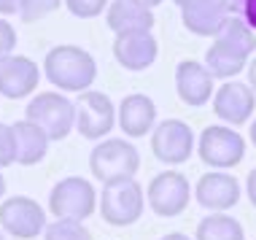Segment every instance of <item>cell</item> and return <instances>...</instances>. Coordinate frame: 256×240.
I'll list each match as a JSON object with an SVG mask.
<instances>
[{"instance_id":"cell-1","label":"cell","mask_w":256,"mask_h":240,"mask_svg":"<svg viewBox=\"0 0 256 240\" xmlns=\"http://www.w3.org/2000/svg\"><path fill=\"white\" fill-rule=\"evenodd\" d=\"M44 73L60 92H86L98 78V62L86 49L73 44L54 46L44 57Z\"/></svg>"},{"instance_id":"cell-2","label":"cell","mask_w":256,"mask_h":240,"mask_svg":"<svg viewBox=\"0 0 256 240\" xmlns=\"http://www.w3.org/2000/svg\"><path fill=\"white\" fill-rule=\"evenodd\" d=\"M100 216L110 227H130V224L140 222L143 208H146V194L143 186L135 178H122V181L102 184L100 194Z\"/></svg>"},{"instance_id":"cell-3","label":"cell","mask_w":256,"mask_h":240,"mask_svg":"<svg viewBox=\"0 0 256 240\" xmlns=\"http://www.w3.org/2000/svg\"><path fill=\"white\" fill-rule=\"evenodd\" d=\"M24 119L38 124L49 140H65L76 127V100L62 92H38L27 102Z\"/></svg>"},{"instance_id":"cell-4","label":"cell","mask_w":256,"mask_h":240,"mask_svg":"<svg viewBox=\"0 0 256 240\" xmlns=\"http://www.w3.org/2000/svg\"><path fill=\"white\" fill-rule=\"evenodd\" d=\"M140 168V154L130 140L124 138H106L89 154V170L100 184L122 181V178H135Z\"/></svg>"},{"instance_id":"cell-5","label":"cell","mask_w":256,"mask_h":240,"mask_svg":"<svg viewBox=\"0 0 256 240\" xmlns=\"http://www.w3.org/2000/svg\"><path fill=\"white\" fill-rule=\"evenodd\" d=\"M98 192L92 181L81 176H68L57 181L49 192V210L54 218H70V222H86L98 210Z\"/></svg>"},{"instance_id":"cell-6","label":"cell","mask_w":256,"mask_h":240,"mask_svg":"<svg viewBox=\"0 0 256 240\" xmlns=\"http://www.w3.org/2000/svg\"><path fill=\"white\" fill-rule=\"evenodd\" d=\"M197 154L205 164L213 170H230L243 162L246 156V140L240 132H234L230 124H210L200 132Z\"/></svg>"},{"instance_id":"cell-7","label":"cell","mask_w":256,"mask_h":240,"mask_svg":"<svg viewBox=\"0 0 256 240\" xmlns=\"http://www.w3.org/2000/svg\"><path fill=\"white\" fill-rule=\"evenodd\" d=\"M116 127V106L106 92L86 89L76 98V130L89 140H106Z\"/></svg>"},{"instance_id":"cell-8","label":"cell","mask_w":256,"mask_h":240,"mask_svg":"<svg viewBox=\"0 0 256 240\" xmlns=\"http://www.w3.org/2000/svg\"><path fill=\"white\" fill-rule=\"evenodd\" d=\"M146 200L148 208L162 218H176L189 208L192 200V186L189 178L178 170H164L151 178L148 189H146Z\"/></svg>"},{"instance_id":"cell-9","label":"cell","mask_w":256,"mask_h":240,"mask_svg":"<svg viewBox=\"0 0 256 240\" xmlns=\"http://www.w3.org/2000/svg\"><path fill=\"white\" fill-rule=\"evenodd\" d=\"M0 227L19 240H36L46 232V210L32 197L16 194L0 202Z\"/></svg>"},{"instance_id":"cell-10","label":"cell","mask_w":256,"mask_h":240,"mask_svg":"<svg viewBox=\"0 0 256 240\" xmlns=\"http://www.w3.org/2000/svg\"><path fill=\"white\" fill-rule=\"evenodd\" d=\"M151 152L164 164H184L194 152V132L181 119H164L151 132Z\"/></svg>"},{"instance_id":"cell-11","label":"cell","mask_w":256,"mask_h":240,"mask_svg":"<svg viewBox=\"0 0 256 240\" xmlns=\"http://www.w3.org/2000/svg\"><path fill=\"white\" fill-rule=\"evenodd\" d=\"M256 111V92L243 81H224L216 94H213V114L218 116L224 124L240 127Z\"/></svg>"},{"instance_id":"cell-12","label":"cell","mask_w":256,"mask_h":240,"mask_svg":"<svg viewBox=\"0 0 256 240\" xmlns=\"http://www.w3.org/2000/svg\"><path fill=\"white\" fill-rule=\"evenodd\" d=\"M194 200L210 214H226L240 202V184L226 170H210L197 181Z\"/></svg>"},{"instance_id":"cell-13","label":"cell","mask_w":256,"mask_h":240,"mask_svg":"<svg viewBox=\"0 0 256 240\" xmlns=\"http://www.w3.org/2000/svg\"><path fill=\"white\" fill-rule=\"evenodd\" d=\"M40 70L38 62L22 54H11V57L0 60V94L8 100H22L38 89Z\"/></svg>"},{"instance_id":"cell-14","label":"cell","mask_w":256,"mask_h":240,"mask_svg":"<svg viewBox=\"0 0 256 240\" xmlns=\"http://www.w3.org/2000/svg\"><path fill=\"white\" fill-rule=\"evenodd\" d=\"M176 92L181 102H186L189 108H202L205 102H210L216 89H213V76L205 62L181 60L176 68Z\"/></svg>"},{"instance_id":"cell-15","label":"cell","mask_w":256,"mask_h":240,"mask_svg":"<svg viewBox=\"0 0 256 240\" xmlns=\"http://www.w3.org/2000/svg\"><path fill=\"white\" fill-rule=\"evenodd\" d=\"M232 6L226 0H189L181 8L184 27L200 38H213L232 16Z\"/></svg>"},{"instance_id":"cell-16","label":"cell","mask_w":256,"mask_h":240,"mask_svg":"<svg viewBox=\"0 0 256 240\" xmlns=\"http://www.w3.org/2000/svg\"><path fill=\"white\" fill-rule=\"evenodd\" d=\"M116 124L127 138H143L156 124V102L140 92L127 94L116 108Z\"/></svg>"},{"instance_id":"cell-17","label":"cell","mask_w":256,"mask_h":240,"mask_svg":"<svg viewBox=\"0 0 256 240\" xmlns=\"http://www.w3.org/2000/svg\"><path fill=\"white\" fill-rule=\"evenodd\" d=\"M159 44L151 32H122L114 40V57L124 70H146L156 62Z\"/></svg>"},{"instance_id":"cell-18","label":"cell","mask_w":256,"mask_h":240,"mask_svg":"<svg viewBox=\"0 0 256 240\" xmlns=\"http://www.w3.org/2000/svg\"><path fill=\"white\" fill-rule=\"evenodd\" d=\"M154 22V11L138 0H110L106 11V24L116 36H122V32H151Z\"/></svg>"},{"instance_id":"cell-19","label":"cell","mask_w":256,"mask_h":240,"mask_svg":"<svg viewBox=\"0 0 256 240\" xmlns=\"http://www.w3.org/2000/svg\"><path fill=\"white\" fill-rule=\"evenodd\" d=\"M213 44H216L218 49H224V52L234 54V57L251 62L254 49H256V32L243 22L240 14H232V16L224 22V27L213 36Z\"/></svg>"},{"instance_id":"cell-20","label":"cell","mask_w":256,"mask_h":240,"mask_svg":"<svg viewBox=\"0 0 256 240\" xmlns=\"http://www.w3.org/2000/svg\"><path fill=\"white\" fill-rule=\"evenodd\" d=\"M11 127H14V140H16V164H24V168L38 164L49 152V143H52L49 135L27 119L16 122Z\"/></svg>"},{"instance_id":"cell-21","label":"cell","mask_w":256,"mask_h":240,"mask_svg":"<svg viewBox=\"0 0 256 240\" xmlns=\"http://www.w3.org/2000/svg\"><path fill=\"white\" fill-rule=\"evenodd\" d=\"M194 240H246V230L238 218L226 214H210L197 224Z\"/></svg>"},{"instance_id":"cell-22","label":"cell","mask_w":256,"mask_h":240,"mask_svg":"<svg viewBox=\"0 0 256 240\" xmlns=\"http://www.w3.org/2000/svg\"><path fill=\"white\" fill-rule=\"evenodd\" d=\"M205 68L210 70L213 78H224V81H232L238 73H243L248 68V60H240L234 54L218 49L216 44H210V49L205 52Z\"/></svg>"},{"instance_id":"cell-23","label":"cell","mask_w":256,"mask_h":240,"mask_svg":"<svg viewBox=\"0 0 256 240\" xmlns=\"http://www.w3.org/2000/svg\"><path fill=\"white\" fill-rule=\"evenodd\" d=\"M44 240H92V232H89L81 222L57 218V222H52L49 227H46Z\"/></svg>"},{"instance_id":"cell-24","label":"cell","mask_w":256,"mask_h":240,"mask_svg":"<svg viewBox=\"0 0 256 240\" xmlns=\"http://www.w3.org/2000/svg\"><path fill=\"white\" fill-rule=\"evenodd\" d=\"M108 0H65V8L73 14L76 19H94L102 11H108Z\"/></svg>"},{"instance_id":"cell-25","label":"cell","mask_w":256,"mask_h":240,"mask_svg":"<svg viewBox=\"0 0 256 240\" xmlns=\"http://www.w3.org/2000/svg\"><path fill=\"white\" fill-rule=\"evenodd\" d=\"M62 0H24V8H22V22H38V19L49 16L52 11L60 8Z\"/></svg>"},{"instance_id":"cell-26","label":"cell","mask_w":256,"mask_h":240,"mask_svg":"<svg viewBox=\"0 0 256 240\" xmlns=\"http://www.w3.org/2000/svg\"><path fill=\"white\" fill-rule=\"evenodd\" d=\"M16 162V140H14V127L0 122V168H8Z\"/></svg>"},{"instance_id":"cell-27","label":"cell","mask_w":256,"mask_h":240,"mask_svg":"<svg viewBox=\"0 0 256 240\" xmlns=\"http://www.w3.org/2000/svg\"><path fill=\"white\" fill-rule=\"evenodd\" d=\"M14 49H16V30L11 27V22L0 19V60L11 57Z\"/></svg>"},{"instance_id":"cell-28","label":"cell","mask_w":256,"mask_h":240,"mask_svg":"<svg viewBox=\"0 0 256 240\" xmlns=\"http://www.w3.org/2000/svg\"><path fill=\"white\" fill-rule=\"evenodd\" d=\"M238 14L243 16V22L256 32V0H243V6H240Z\"/></svg>"},{"instance_id":"cell-29","label":"cell","mask_w":256,"mask_h":240,"mask_svg":"<svg viewBox=\"0 0 256 240\" xmlns=\"http://www.w3.org/2000/svg\"><path fill=\"white\" fill-rule=\"evenodd\" d=\"M24 0H0V16H14V14H22Z\"/></svg>"},{"instance_id":"cell-30","label":"cell","mask_w":256,"mask_h":240,"mask_svg":"<svg viewBox=\"0 0 256 240\" xmlns=\"http://www.w3.org/2000/svg\"><path fill=\"white\" fill-rule=\"evenodd\" d=\"M246 192H248V200H251V205L256 208V168L246 178Z\"/></svg>"},{"instance_id":"cell-31","label":"cell","mask_w":256,"mask_h":240,"mask_svg":"<svg viewBox=\"0 0 256 240\" xmlns=\"http://www.w3.org/2000/svg\"><path fill=\"white\" fill-rule=\"evenodd\" d=\"M246 73H248V86H251L254 92H256V57L251 60V62H248V68H246Z\"/></svg>"},{"instance_id":"cell-32","label":"cell","mask_w":256,"mask_h":240,"mask_svg":"<svg viewBox=\"0 0 256 240\" xmlns=\"http://www.w3.org/2000/svg\"><path fill=\"white\" fill-rule=\"evenodd\" d=\"M162 240H192L189 235H184V232H168Z\"/></svg>"},{"instance_id":"cell-33","label":"cell","mask_w":256,"mask_h":240,"mask_svg":"<svg viewBox=\"0 0 256 240\" xmlns=\"http://www.w3.org/2000/svg\"><path fill=\"white\" fill-rule=\"evenodd\" d=\"M248 135H251V143H254V148H256V119L251 122V132H248Z\"/></svg>"},{"instance_id":"cell-34","label":"cell","mask_w":256,"mask_h":240,"mask_svg":"<svg viewBox=\"0 0 256 240\" xmlns=\"http://www.w3.org/2000/svg\"><path fill=\"white\" fill-rule=\"evenodd\" d=\"M226 3L232 6V11H234V14H238V11H240V6H243V0H226Z\"/></svg>"},{"instance_id":"cell-35","label":"cell","mask_w":256,"mask_h":240,"mask_svg":"<svg viewBox=\"0 0 256 240\" xmlns=\"http://www.w3.org/2000/svg\"><path fill=\"white\" fill-rule=\"evenodd\" d=\"M138 3H143V6H148V8H154V6H159L162 0H138Z\"/></svg>"},{"instance_id":"cell-36","label":"cell","mask_w":256,"mask_h":240,"mask_svg":"<svg viewBox=\"0 0 256 240\" xmlns=\"http://www.w3.org/2000/svg\"><path fill=\"white\" fill-rule=\"evenodd\" d=\"M3 194H6V178H3V173H0V200H3Z\"/></svg>"},{"instance_id":"cell-37","label":"cell","mask_w":256,"mask_h":240,"mask_svg":"<svg viewBox=\"0 0 256 240\" xmlns=\"http://www.w3.org/2000/svg\"><path fill=\"white\" fill-rule=\"evenodd\" d=\"M172 3H176V6H181V8H184V6L189 3V0H172Z\"/></svg>"},{"instance_id":"cell-38","label":"cell","mask_w":256,"mask_h":240,"mask_svg":"<svg viewBox=\"0 0 256 240\" xmlns=\"http://www.w3.org/2000/svg\"><path fill=\"white\" fill-rule=\"evenodd\" d=\"M0 240H3V232H0Z\"/></svg>"}]
</instances>
